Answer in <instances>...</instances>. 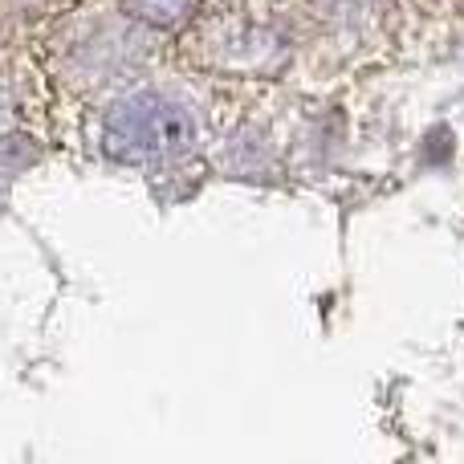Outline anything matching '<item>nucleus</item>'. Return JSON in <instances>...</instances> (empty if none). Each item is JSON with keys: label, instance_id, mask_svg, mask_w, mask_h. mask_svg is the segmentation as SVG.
<instances>
[{"label": "nucleus", "instance_id": "1", "mask_svg": "<svg viewBox=\"0 0 464 464\" xmlns=\"http://www.w3.org/2000/svg\"><path fill=\"white\" fill-rule=\"evenodd\" d=\"M192 139H196V127L188 119V111L160 94L127 98L106 119V151L127 163L168 160V155L188 151Z\"/></svg>", "mask_w": 464, "mask_h": 464}, {"label": "nucleus", "instance_id": "2", "mask_svg": "<svg viewBox=\"0 0 464 464\" xmlns=\"http://www.w3.org/2000/svg\"><path fill=\"white\" fill-rule=\"evenodd\" d=\"M192 0H143V16H155V21H176L184 16V8Z\"/></svg>", "mask_w": 464, "mask_h": 464}]
</instances>
